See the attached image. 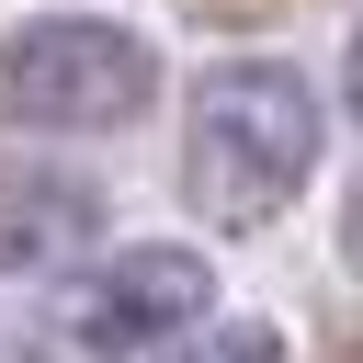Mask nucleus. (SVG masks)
Listing matches in <instances>:
<instances>
[{"mask_svg":"<svg viewBox=\"0 0 363 363\" xmlns=\"http://www.w3.org/2000/svg\"><path fill=\"white\" fill-rule=\"evenodd\" d=\"M204 318H216V261H204V250H182V238L102 250V261L57 295V329H68L79 352H102V363L159 352V340H182V329H204Z\"/></svg>","mask_w":363,"mask_h":363,"instance_id":"nucleus-3","label":"nucleus"},{"mask_svg":"<svg viewBox=\"0 0 363 363\" xmlns=\"http://www.w3.org/2000/svg\"><path fill=\"white\" fill-rule=\"evenodd\" d=\"M340 261H352V284H363V182H352V204H340Z\"/></svg>","mask_w":363,"mask_h":363,"instance_id":"nucleus-6","label":"nucleus"},{"mask_svg":"<svg viewBox=\"0 0 363 363\" xmlns=\"http://www.w3.org/2000/svg\"><path fill=\"white\" fill-rule=\"evenodd\" d=\"M91 227H102V193L91 182H68V170L0 182V272H57V261L91 250Z\"/></svg>","mask_w":363,"mask_h":363,"instance_id":"nucleus-4","label":"nucleus"},{"mask_svg":"<svg viewBox=\"0 0 363 363\" xmlns=\"http://www.w3.org/2000/svg\"><path fill=\"white\" fill-rule=\"evenodd\" d=\"M170 363H284V329H261V318H204V329L170 340Z\"/></svg>","mask_w":363,"mask_h":363,"instance_id":"nucleus-5","label":"nucleus"},{"mask_svg":"<svg viewBox=\"0 0 363 363\" xmlns=\"http://www.w3.org/2000/svg\"><path fill=\"white\" fill-rule=\"evenodd\" d=\"M147 91H159L147 34L102 23V11H34L0 45V113L34 136H113L147 113Z\"/></svg>","mask_w":363,"mask_h":363,"instance_id":"nucleus-2","label":"nucleus"},{"mask_svg":"<svg viewBox=\"0 0 363 363\" xmlns=\"http://www.w3.org/2000/svg\"><path fill=\"white\" fill-rule=\"evenodd\" d=\"M318 147H329V113H318V91L284 57H227V68L193 79V147H182V170H193L204 216L261 227L318 170Z\"/></svg>","mask_w":363,"mask_h":363,"instance_id":"nucleus-1","label":"nucleus"},{"mask_svg":"<svg viewBox=\"0 0 363 363\" xmlns=\"http://www.w3.org/2000/svg\"><path fill=\"white\" fill-rule=\"evenodd\" d=\"M340 91H352V113H363V34H352V57H340Z\"/></svg>","mask_w":363,"mask_h":363,"instance_id":"nucleus-7","label":"nucleus"}]
</instances>
